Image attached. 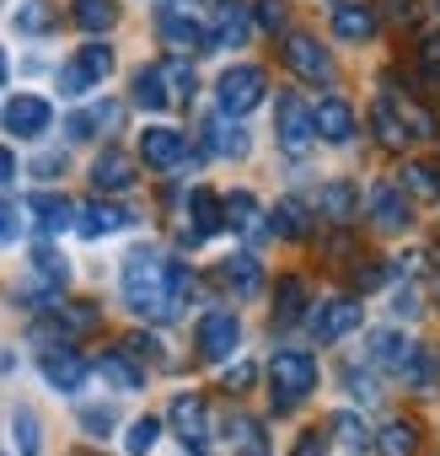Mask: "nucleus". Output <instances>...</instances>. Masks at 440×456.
I'll list each match as a JSON object with an SVG mask.
<instances>
[{"label":"nucleus","mask_w":440,"mask_h":456,"mask_svg":"<svg viewBox=\"0 0 440 456\" xmlns=\"http://www.w3.org/2000/svg\"><path fill=\"white\" fill-rule=\"evenodd\" d=\"M0 118H6V129H12V134H28V140H33V134H44V129L54 124V108H49L44 97H33V92H17Z\"/></svg>","instance_id":"ddd939ff"},{"label":"nucleus","mask_w":440,"mask_h":456,"mask_svg":"<svg viewBox=\"0 0 440 456\" xmlns=\"http://www.w3.org/2000/svg\"><path fill=\"white\" fill-rule=\"evenodd\" d=\"M156 440H161V419H151V413H145V419H134V424H129V435H124V451H129V456H145Z\"/></svg>","instance_id":"4c0bfd02"},{"label":"nucleus","mask_w":440,"mask_h":456,"mask_svg":"<svg viewBox=\"0 0 440 456\" xmlns=\"http://www.w3.org/2000/svg\"><path fill=\"white\" fill-rule=\"evenodd\" d=\"M220 280H226V290H232V296H242V301L264 290V269H258V258H253V253L226 258V264H220Z\"/></svg>","instance_id":"5701e85b"},{"label":"nucleus","mask_w":440,"mask_h":456,"mask_svg":"<svg viewBox=\"0 0 440 456\" xmlns=\"http://www.w3.org/2000/svg\"><path fill=\"white\" fill-rule=\"evenodd\" d=\"M156 28H161L167 49H177V60H188V54H209V49H215L209 28L193 22V17H183L177 6H161V12H156Z\"/></svg>","instance_id":"39448f33"},{"label":"nucleus","mask_w":440,"mask_h":456,"mask_svg":"<svg viewBox=\"0 0 440 456\" xmlns=\"http://www.w3.org/2000/svg\"><path fill=\"white\" fill-rule=\"evenodd\" d=\"M408 349H413V344H408L403 333H392V328H376V333H371V360L387 365V370H403Z\"/></svg>","instance_id":"7c9ffc66"},{"label":"nucleus","mask_w":440,"mask_h":456,"mask_svg":"<svg viewBox=\"0 0 440 456\" xmlns=\"http://www.w3.org/2000/svg\"><path fill=\"white\" fill-rule=\"evenodd\" d=\"M376 451H381V456H413V451H419V429L403 424V419H392V424L376 435Z\"/></svg>","instance_id":"c9c22d12"},{"label":"nucleus","mask_w":440,"mask_h":456,"mask_svg":"<svg viewBox=\"0 0 440 456\" xmlns=\"http://www.w3.org/2000/svg\"><path fill=\"white\" fill-rule=\"evenodd\" d=\"M113 124H118V102H102V108L70 113V118H65V134H70V140H92L97 129H113Z\"/></svg>","instance_id":"c85d7f7f"},{"label":"nucleus","mask_w":440,"mask_h":456,"mask_svg":"<svg viewBox=\"0 0 440 456\" xmlns=\"http://www.w3.org/2000/svg\"><path fill=\"white\" fill-rule=\"evenodd\" d=\"M134 215L129 209H118V204H108V199H92V204H81V237H108V232H124Z\"/></svg>","instance_id":"412c9836"},{"label":"nucleus","mask_w":440,"mask_h":456,"mask_svg":"<svg viewBox=\"0 0 440 456\" xmlns=\"http://www.w3.org/2000/svg\"><path fill=\"white\" fill-rule=\"evenodd\" d=\"M167 301H172V317L193 301V269L188 264H172V280H167Z\"/></svg>","instance_id":"79ce46f5"},{"label":"nucleus","mask_w":440,"mask_h":456,"mask_svg":"<svg viewBox=\"0 0 440 456\" xmlns=\"http://www.w3.org/2000/svg\"><path fill=\"white\" fill-rule=\"evenodd\" d=\"M167 280H172V264L156 253V248H134L124 258V301L140 312V317H156V322H172V301H167Z\"/></svg>","instance_id":"f257e3e1"},{"label":"nucleus","mask_w":440,"mask_h":456,"mask_svg":"<svg viewBox=\"0 0 440 456\" xmlns=\"http://www.w3.org/2000/svg\"><path fill=\"white\" fill-rule=\"evenodd\" d=\"M12 76V65H6V49H0V81H6Z\"/></svg>","instance_id":"bf43d9fd"},{"label":"nucleus","mask_w":440,"mask_h":456,"mask_svg":"<svg viewBox=\"0 0 440 456\" xmlns=\"http://www.w3.org/2000/svg\"><path fill=\"white\" fill-rule=\"evenodd\" d=\"M280 54H285V65H290L301 81H312V86H328V81H333V60H328V49H322L317 38H306V33H290Z\"/></svg>","instance_id":"0eeeda50"},{"label":"nucleus","mask_w":440,"mask_h":456,"mask_svg":"<svg viewBox=\"0 0 440 456\" xmlns=\"http://www.w3.org/2000/svg\"><path fill=\"white\" fill-rule=\"evenodd\" d=\"M12 429H17V451H22V456H38V451H44V435H38V419H33L28 408H17V413H12Z\"/></svg>","instance_id":"ea45409f"},{"label":"nucleus","mask_w":440,"mask_h":456,"mask_svg":"<svg viewBox=\"0 0 440 456\" xmlns=\"http://www.w3.org/2000/svg\"><path fill=\"white\" fill-rule=\"evenodd\" d=\"M333 6H338V0H333Z\"/></svg>","instance_id":"680f3d73"},{"label":"nucleus","mask_w":440,"mask_h":456,"mask_svg":"<svg viewBox=\"0 0 440 456\" xmlns=\"http://www.w3.org/2000/svg\"><path fill=\"white\" fill-rule=\"evenodd\" d=\"M237 456H269V435L258 419H237Z\"/></svg>","instance_id":"a19ab883"},{"label":"nucleus","mask_w":440,"mask_h":456,"mask_svg":"<svg viewBox=\"0 0 440 456\" xmlns=\"http://www.w3.org/2000/svg\"><path fill=\"white\" fill-rule=\"evenodd\" d=\"M33 172H44V177H54V172H65V156H38V167Z\"/></svg>","instance_id":"13d9d810"},{"label":"nucleus","mask_w":440,"mask_h":456,"mask_svg":"<svg viewBox=\"0 0 440 456\" xmlns=\"http://www.w3.org/2000/svg\"><path fill=\"white\" fill-rule=\"evenodd\" d=\"M70 17H76V28H86V33H108V28L118 22V6H113V0H76Z\"/></svg>","instance_id":"2f4dec72"},{"label":"nucleus","mask_w":440,"mask_h":456,"mask_svg":"<svg viewBox=\"0 0 440 456\" xmlns=\"http://www.w3.org/2000/svg\"><path fill=\"white\" fill-rule=\"evenodd\" d=\"M264 92H269V76H264L258 65H232L226 76L215 81V102H220V113H226V118L253 113V108L264 102Z\"/></svg>","instance_id":"7ed1b4c3"},{"label":"nucleus","mask_w":440,"mask_h":456,"mask_svg":"<svg viewBox=\"0 0 440 456\" xmlns=\"http://www.w3.org/2000/svg\"><path fill=\"white\" fill-rule=\"evenodd\" d=\"M403 381H413V387H435V365H429V354L424 349H408V360H403V370H397Z\"/></svg>","instance_id":"37998d69"},{"label":"nucleus","mask_w":440,"mask_h":456,"mask_svg":"<svg viewBox=\"0 0 440 456\" xmlns=\"http://www.w3.org/2000/svg\"><path fill=\"white\" fill-rule=\"evenodd\" d=\"M258 22L269 33H285V6H280V0H258Z\"/></svg>","instance_id":"09e8293b"},{"label":"nucleus","mask_w":440,"mask_h":456,"mask_svg":"<svg viewBox=\"0 0 440 456\" xmlns=\"http://www.w3.org/2000/svg\"><path fill=\"white\" fill-rule=\"evenodd\" d=\"M392 312H397V317H413V312H419V290H397V296H392Z\"/></svg>","instance_id":"864d4df0"},{"label":"nucleus","mask_w":440,"mask_h":456,"mask_svg":"<svg viewBox=\"0 0 440 456\" xmlns=\"http://www.w3.org/2000/svg\"><path fill=\"white\" fill-rule=\"evenodd\" d=\"M371 220H376V232H387V237L408 232L413 204L403 199V188H397V183H381V188H371Z\"/></svg>","instance_id":"f8f14e48"},{"label":"nucleus","mask_w":440,"mask_h":456,"mask_svg":"<svg viewBox=\"0 0 440 456\" xmlns=\"http://www.w3.org/2000/svg\"><path fill=\"white\" fill-rule=\"evenodd\" d=\"M108 76H113V49H108V44H81L76 60L60 70V92H65V97H81L86 86H97V81H108Z\"/></svg>","instance_id":"20e7f679"},{"label":"nucleus","mask_w":440,"mask_h":456,"mask_svg":"<svg viewBox=\"0 0 440 456\" xmlns=\"http://www.w3.org/2000/svg\"><path fill=\"white\" fill-rule=\"evenodd\" d=\"M49 22H54V17H49L44 6H28V12H17V28H22V33H44Z\"/></svg>","instance_id":"8fccbe9b"},{"label":"nucleus","mask_w":440,"mask_h":456,"mask_svg":"<svg viewBox=\"0 0 440 456\" xmlns=\"http://www.w3.org/2000/svg\"><path fill=\"white\" fill-rule=\"evenodd\" d=\"M81 424H86V435H108L113 429V408H81Z\"/></svg>","instance_id":"de8ad7c7"},{"label":"nucleus","mask_w":440,"mask_h":456,"mask_svg":"<svg viewBox=\"0 0 440 456\" xmlns=\"http://www.w3.org/2000/svg\"><path fill=\"white\" fill-rule=\"evenodd\" d=\"M312 118H317V140H328V145H349L354 140V113H349L344 97H322L312 108Z\"/></svg>","instance_id":"dca6fc26"},{"label":"nucleus","mask_w":440,"mask_h":456,"mask_svg":"<svg viewBox=\"0 0 440 456\" xmlns=\"http://www.w3.org/2000/svg\"><path fill=\"white\" fill-rule=\"evenodd\" d=\"M237 344H242V322H237V312H204L199 317V354L204 360H232L237 354Z\"/></svg>","instance_id":"423d86ee"},{"label":"nucleus","mask_w":440,"mask_h":456,"mask_svg":"<svg viewBox=\"0 0 440 456\" xmlns=\"http://www.w3.org/2000/svg\"><path fill=\"white\" fill-rule=\"evenodd\" d=\"M172 429L183 435V445H204L209 440V413L199 392H177L172 397Z\"/></svg>","instance_id":"2eb2a0df"},{"label":"nucleus","mask_w":440,"mask_h":456,"mask_svg":"<svg viewBox=\"0 0 440 456\" xmlns=\"http://www.w3.org/2000/svg\"><path fill=\"white\" fill-rule=\"evenodd\" d=\"M322 451H328V435H322V429H306V435L296 440V451H290V456H322Z\"/></svg>","instance_id":"3c124183"},{"label":"nucleus","mask_w":440,"mask_h":456,"mask_svg":"<svg viewBox=\"0 0 440 456\" xmlns=\"http://www.w3.org/2000/svg\"><path fill=\"white\" fill-rule=\"evenodd\" d=\"M317 204H322V215H328L333 225H344V220H354V188H349L344 177H333V183L322 188V199H317Z\"/></svg>","instance_id":"f704fd0d"},{"label":"nucleus","mask_w":440,"mask_h":456,"mask_svg":"<svg viewBox=\"0 0 440 456\" xmlns=\"http://www.w3.org/2000/svg\"><path fill=\"white\" fill-rule=\"evenodd\" d=\"M134 108H151V113H161L172 97H167V81H161V65H140L134 70Z\"/></svg>","instance_id":"cd10ccee"},{"label":"nucleus","mask_w":440,"mask_h":456,"mask_svg":"<svg viewBox=\"0 0 440 456\" xmlns=\"http://www.w3.org/2000/svg\"><path fill=\"white\" fill-rule=\"evenodd\" d=\"M333 33L344 44H365L376 33V6H365V0H338L333 6Z\"/></svg>","instance_id":"6ab92c4d"},{"label":"nucleus","mask_w":440,"mask_h":456,"mask_svg":"<svg viewBox=\"0 0 440 456\" xmlns=\"http://www.w3.org/2000/svg\"><path fill=\"white\" fill-rule=\"evenodd\" d=\"M403 183V193H413V199H440V167H429V161H413V167H403L397 172Z\"/></svg>","instance_id":"473e14b6"},{"label":"nucleus","mask_w":440,"mask_h":456,"mask_svg":"<svg viewBox=\"0 0 440 456\" xmlns=\"http://www.w3.org/2000/svg\"><path fill=\"white\" fill-rule=\"evenodd\" d=\"M226 387H232V392L253 387V365H248V360H242V365H232V370H226Z\"/></svg>","instance_id":"5fc2aeb1"},{"label":"nucleus","mask_w":440,"mask_h":456,"mask_svg":"<svg viewBox=\"0 0 440 456\" xmlns=\"http://www.w3.org/2000/svg\"><path fill=\"white\" fill-rule=\"evenodd\" d=\"M301 317H306V285L290 274V280H280V290H274V322L290 328V322H301Z\"/></svg>","instance_id":"c756f323"},{"label":"nucleus","mask_w":440,"mask_h":456,"mask_svg":"<svg viewBox=\"0 0 440 456\" xmlns=\"http://www.w3.org/2000/svg\"><path fill=\"white\" fill-rule=\"evenodd\" d=\"M269 232H274V237H285V242H301V237L312 232L306 204H301V199H280V204H274V215H269Z\"/></svg>","instance_id":"bb28decb"},{"label":"nucleus","mask_w":440,"mask_h":456,"mask_svg":"<svg viewBox=\"0 0 440 456\" xmlns=\"http://www.w3.org/2000/svg\"><path fill=\"white\" fill-rule=\"evenodd\" d=\"M22 215H28V204H12V199H0V248L22 237Z\"/></svg>","instance_id":"c03bdc74"},{"label":"nucleus","mask_w":440,"mask_h":456,"mask_svg":"<svg viewBox=\"0 0 440 456\" xmlns=\"http://www.w3.org/2000/svg\"><path fill=\"white\" fill-rule=\"evenodd\" d=\"M376 285H387V264H381V258H360V269H354V290H376Z\"/></svg>","instance_id":"49530a36"},{"label":"nucleus","mask_w":440,"mask_h":456,"mask_svg":"<svg viewBox=\"0 0 440 456\" xmlns=\"http://www.w3.org/2000/svg\"><path fill=\"white\" fill-rule=\"evenodd\" d=\"M435 12H440V0H435Z\"/></svg>","instance_id":"052dcab7"},{"label":"nucleus","mask_w":440,"mask_h":456,"mask_svg":"<svg viewBox=\"0 0 440 456\" xmlns=\"http://www.w3.org/2000/svg\"><path fill=\"white\" fill-rule=\"evenodd\" d=\"M12 177H17V156H12V151H6V145H0V188H6V183H12Z\"/></svg>","instance_id":"4d7b16f0"},{"label":"nucleus","mask_w":440,"mask_h":456,"mask_svg":"<svg viewBox=\"0 0 440 456\" xmlns=\"http://www.w3.org/2000/svg\"><path fill=\"white\" fill-rule=\"evenodd\" d=\"M188 215H193V225H183V242H188V248H193V242H204V237H215L220 225H226V204H220L209 188H193Z\"/></svg>","instance_id":"4468645a"},{"label":"nucleus","mask_w":440,"mask_h":456,"mask_svg":"<svg viewBox=\"0 0 440 456\" xmlns=\"http://www.w3.org/2000/svg\"><path fill=\"white\" fill-rule=\"evenodd\" d=\"M269 387H274L280 408H296L306 392H317V360L306 349H280L269 360Z\"/></svg>","instance_id":"f03ea898"},{"label":"nucleus","mask_w":440,"mask_h":456,"mask_svg":"<svg viewBox=\"0 0 440 456\" xmlns=\"http://www.w3.org/2000/svg\"><path fill=\"white\" fill-rule=\"evenodd\" d=\"M360 328V301L354 296H333V301H322L317 312H312V333L322 338V344H338L344 333H354Z\"/></svg>","instance_id":"9b49d317"},{"label":"nucleus","mask_w":440,"mask_h":456,"mask_svg":"<svg viewBox=\"0 0 440 456\" xmlns=\"http://www.w3.org/2000/svg\"><path fill=\"white\" fill-rule=\"evenodd\" d=\"M44 381H49L54 392H81L86 360H81L76 349H44Z\"/></svg>","instance_id":"a211bd4d"},{"label":"nucleus","mask_w":440,"mask_h":456,"mask_svg":"<svg viewBox=\"0 0 440 456\" xmlns=\"http://www.w3.org/2000/svg\"><path fill=\"white\" fill-rule=\"evenodd\" d=\"M102 322V312L92 306V301H60L54 306V328H60V338H81V333H92Z\"/></svg>","instance_id":"a878e982"},{"label":"nucleus","mask_w":440,"mask_h":456,"mask_svg":"<svg viewBox=\"0 0 440 456\" xmlns=\"http://www.w3.org/2000/svg\"><path fill=\"white\" fill-rule=\"evenodd\" d=\"M248 33H253V6H248V0H215V12H209L215 49H242Z\"/></svg>","instance_id":"6e6552de"},{"label":"nucleus","mask_w":440,"mask_h":456,"mask_svg":"<svg viewBox=\"0 0 440 456\" xmlns=\"http://www.w3.org/2000/svg\"><path fill=\"white\" fill-rule=\"evenodd\" d=\"M344 381H349V392H354V397H360V403H371V397H376V381H365V376H360V370H349V376H344Z\"/></svg>","instance_id":"6e6d98bb"},{"label":"nucleus","mask_w":440,"mask_h":456,"mask_svg":"<svg viewBox=\"0 0 440 456\" xmlns=\"http://www.w3.org/2000/svg\"><path fill=\"white\" fill-rule=\"evenodd\" d=\"M274 129H280V145H285V151H306V145L317 140V118H312V108H306L296 92L280 97V108H274Z\"/></svg>","instance_id":"1a4fd4ad"},{"label":"nucleus","mask_w":440,"mask_h":456,"mask_svg":"<svg viewBox=\"0 0 440 456\" xmlns=\"http://www.w3.org/2000/svg\"><path fill=\"white\" fill-rule=\"evenodd\" d=\"M371 129H376V140H381V145H408V140H413L408 113H403L392 97H376V102H371Z\"/></svg>","instance_id":"aec40b11"},{"label":"nucleus","mask_w":440,"mask_h":456,"mask_svg":"<svg viewBox=\"0 0 440 456\" xmlns=\"http://www.w3.org/2000/svg\"><path fill=\"white\" fill-rule=\"evenodd\" d=\"M97 370H102L118 392H140V387H145V365H134L129 349H108V354L97 360Z\"/></svg>","instance_id":"393cba45"},{"label":"nucleus","mask_w":440,"mask_h":456,"mask_svg":"<svg viewBox=\"0 0 440 456\" xmlns=\"http://www.w3.org/2000/svg\"><path fill=\"white\" fill-rule=\"evenodd\" d=\"M33 269H38V280H44V285H54V290L70 280V264H65L54 248H38V253H33Z\"/></svg>","instance_id":"58836bf2"},{"label":"nucleus","mask_w":440,"mask_h":456,"mask_svg":"<svg viewBox=\"0 0 440 456\" xmlns=\"http://www.w3.org/2000/svg\"><path fill=\"white\" fill-rule=\"evenodd\" d=\"M328 429H333L344 445H365V424H360L354 413H333V419H328Z\"/></svg>","instance_id":"a18cd8bd"},{"label":"nucleus","mask_w":440,"mask_h":456,"mask_svg":"<svg viewBox=\"0 0 440 456\" xmlns=\"http://www.w3.org/2000/svg\"><path fill=\"white\" fill-rule=\"evenodd\" d=\"M124 349H129V354H134V360H151V354H156V349H161V344H156V338H151V333H134V338H129V344H124Z\"/></svg>","instance_id":"603ef678"},{"label":"nucleus","mask_w":440,"mask_h":456,"mask_svg":"<svg viewBox=\"0 0 440 456\" xmlns=\"http://www.w3.org/2000/svg\"><path fill=\"white\" fill-rule=\"evenodd\" d=\"M140 161L156 167V172H172V167L188 161V140H183L177 129H167V124H151V129L140 134Z\"/></svg>","instance_id":"9d476101"},{"label":"nucleus","mask_w":440,"mask_h":456,"mask_svg":"<svg viewBox=\"0 0 440 456\" xmlns=\"http://www.w3.org/2000/svg\"><path fill=\"white\" fill-rule=\"evenodd\" d=\"M220 204H226V225H232V232L258 237V199L253 193H226Z\"/></svg>","instance_id":"72a5a7b5"},{"label":"nucleus","mask_w":440,"mask_h":456,"mask_svg":"<svg viewBox=\"0 0 440 456\" xmlns=\"http://www.w3.org/2000/svg\"><path fill=\"white\" fill-rule=\"evenodd\" d=\"M28 215H33V220L44 225V232H49V237H60V232H70V225L81 220V209H76V204H70L65 193H33V199H28Z\"/></svg>","instance_id":"f3484780"},{"label":"nucleus","mask_w":440,"mask_h":456,"mask_svg":"<svg viewBox=\"0 0 440 456\" xmlns=\"http://www.w3.org/2000/svg\"><path fill=\"white\" fill-rule=\"evenodd\" d=\"M161 81H167V97H172V102H188V97H193V86H199V81H193V65H188V60H177V54H172V60H161Z\"/></svg>","instance_id":"e433bc0d"},{"label":"nucleus","mask_w":440,"mask_h":456,"mask_svg":"<svg viewBox=\"0 0 440 456\" xmlns=\"http://www.w3.org/2000/svg\"><path fill=\"white\" fill-rule=\"evenodd\" d=\"M204 145H209L215 156H232V161H242L253 140H248V129H242V124H226V118H209V124H204Z\"/></svg>","instance_id":"b1692460"},{"label":"nucleus","mask_w":440,"mask_h":456,"mask_svg":"<svg viewBox=\"0 0 440 456\" xmlns=\"http://www.w3.org/2000/svg\"><path fill=\"white\" fill-rule=\"evenodd\" d=\"M92 183H97L102 193H124V188H134V161H129L124 151H102V156L92 161Z\"/></svg>","instance_id":"4be33fe9"}]
</instances>
